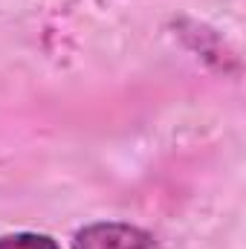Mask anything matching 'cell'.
I'll use <instances>...</instances> for the list:
<instances>
[{
    "instance_id": "cell-1",
    "label": "cell",
    "mask_w": 246,
    "mask_h": 249,
    "mask_svg": "<svg viewBox=\"0 0 246 249\" xmlns=\"http://www.w3.org/2000/svg\"><path fill=\"white\" fill-rule=\"evenodd\" d=\"M174 29H177V35H180V41H183L185 47L200 58V61H206L211 70H217V72H223V75H238L241 72V58H238V53L220 38V32H214L211 26H206V23H197V20H191V18H180L177 23H174Z\"/></svg>"
},
{
    "instance_id": "cell-2",
    "label": "cell",
    "mask_w": 246,
    "mask_h": 249,
    "mask_svg": "<svg viewBox=\"0 0 246 249\" xmlns=\"http://www.w3.org/2000/svg\"><path fill=\"white\" fill-rule=\"evenodd\" d=\"M157 238L133 223H119V220H99V223H87L81 226L70 249H154Z\"/></svg>"
},
{
    "instance_id": "cell-3",
    "label": "cell",
    "mask_w": 246,
    "mask_h": 249,
    "mask_svg": "<svg viewBox=\"0 0 246 249\" xmlns=\"http://www.w3.org/2000/svg\"><path fill=\"white\" fill-rule=\"evenodd\" d=\"M0 249H61L53 235L44 232H9L0 235Z\"/></svg>"
}]
</instances>
